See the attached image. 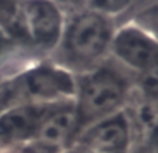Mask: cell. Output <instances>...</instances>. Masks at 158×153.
Listing matches in <instances>:
<instances>
[{
  "mask_svg": "<svg viewBox=\"0 0 158 153\" xmlns=\"http://www.w3.org/2000/svg\"><path fill=\"white\" fill-rule=\"evenodd\" d=\"M118 21L84 7L66 13L60 41L49 59L74 76L93 70L110 58Z\"/></svg>",
  "mask_w": 158,
  "mask_h": 153,
  "instance_id": "1",
  "label": "cell"
},
{
  "mask_svg": "<svg viewBox=\"0 0 158 153\" xmlns=\"http://www.w3.org/2000/svg\"><path fill=\"white\" fill-rule=\"evenodd\" d=\"M134 90L133 76L110 58L93 70L77 75L74 107L80 132L97 121L123 111Z\"/></svg>",
  "mask_w": 158,
  "mask_h": 153,
  "instance_id": "2",
  "label": "cell"
},
{
  "mask_svg": "<svg viewBox=\"0 0 158 153\" xmlns=\"http://www.w3.org/2000/svg\"><path fill=\"white\" fill-rule=\"evenodd\" d=\"M74 96L76 76L45 58L0 81V112L20 104L74 101Z\"/></svg>",
  "mask_w": 158,
  "mask_h": 153,
  "instance_id": "3",
  "label": "cell"
},
{
  "mask_svg": "<svg viewBox=\"0 0 158 153\" xmlns=\"http://www.w3.org/2000/svg\"><path fill=\"white\" fill-rule=\"evenodd\" d=\"M0 17L35 56L45 59L60 41L66 11L53 0H20Z\"/></svg>",
  "mask_w": 158,
  "mask_h": 153,
  "instance_id": "4",
  "label": "cell"
},
{
  "mask_svg": "<svg viewBox=\"0 0 158 153\" xmlns=\"http://www.w3.org/2000/svg\"><path fill=\"white\" fill-rule=\"evenodd\" d=\"M110 59L133 76L137 87L158 84V39L133 23L118 25Z\"/></svg>",
  "mask_w": 158,
  "mask_h": 153,
  "instance_id": "5",
  "label": "cell"
},
{
  "mask_svg": "<svg viewBox=\"0 0 158 153\" xmlns=\"http://www.w3.org/2000/svg\"><path fill=\"white\" fill-rule=\"evenodd\" d=\"M70 147L77 153H131L133 129L126 111L84 128Z\"/></svg>",
  "mask_w": 158,
  "mask_h": 153,
  "instance_id": "6",
  "label": "cell"
},
{
  "mask_svg": "<svg viewBox=\"0 0 158 153\" xmlns=\"http://www.w3.org/2000/svg\"><path fill=\"white\" fill-rule=\"evenodd\" d=\"M57 104H20L0 112V150L9 152L31 141Z\"/></svg>",
  "mask_w": 158,
  "mask_h": 153,
  "instance_id": "7",
  "label": "cell"
},
{
  "mask_svg": "<svg viewBox=\"0 0 158 153\" xmlns=\"http://www.w3.org/2000/svg\"><path fill=\"white\" fill-rule=\"evenodd\" d=\"M80 132L74 101L57 104L41 122L32 139L44 142L59 150H66Z\"/></svg>",
  "mask_w": 158,
  "mask_h": 153,
  "instance_id": "8",
  "label": "cell"
},
{
  "mask_svg": "<svg viewBox=\"0 0 158 153\" xmlns=\"http://www.w3.org/2000/svg\"><path fill=\"white\" fill-rule=\"evenodd\" d=\"M36 60L39 58L13 34L0 17V80L10 77Z\"/></svg>",
  "mask_w": 158,
  "mask_h": 153,
  "instance_id": "9",
  "label": "cell"
},
{
  "mask_svg": "<svg viewBox=\"0 0 158 153\" xmlns=\"http://www.w3.org/2000/svg\"><path fill=\"white\" fill-rule=\"evenodd\" d=\"M83 7L122 23L134 9L136 0H83Z\"/></svg>",
  "mask_w": 158,
  "mask_h": 153,
  "instance_id": "10",
  "label": "cell"
},
{
  "mask_svg": "<svg viewBox=\"0 0 158 153\" xmlns=\"http://www.w3.org/2000/svg\"><path fill=\"white\" fill-rule=\"evenodd\" d=\"M123 21L133 23L134 25L140 27L141 30L158 39V0H150L136 7Z\"/></svg>",
  "mask_w": 158,
  "mask_h": 153,
  "instance_id": "11",
  "label": "cell"
},
{
  "mask_svg": "<svg viewBox=\"0 0 158 153\" xmlns=\"http://www.w3.org/2000/svg\"><path fill=\"white\" fill-rule=\"evenodd\" d=\"M53 2H56L66 13L83 7V0H53Z\"/></svg>",
  "mask_w": 158,
  "mask_h": 153,
  "instance_id": "12",
  "label": "cell"
},
{
  "mask_svg": "<svg viewBox=\"0 0 158 153\" xmlns=\"http://www.w3.org/2000/svg\"><path fill=\"white\" fill-rule=\"evenodd\" d=\"M18 2H20V0H0V13L10 10L11 7H14Z\"/></svg>",
  "mask_w": 158,
  "mask_h": 153,
  "instance_id": "13",
  "label": "cell"
},
{
  "mask_svg": "<svg viewBox=\"0 0 158 153\" xmlns=\"http://www.w3.org/2000/svg\"><path fill=\"white\" fill-rule=\"evenodd\" d=\"M147 2H150V0H136V7H139V6H141V4H144V3H147Z\"/></svg>",
  "mask_w": 158,
  "mask_h": 153,
  "instance_id": "14",
  "label": "cell"
},
{
  "mask_svg": "<svg viewBox=\"0 0 158 153\" xmlns=\"http://www.w3.org/2000/svg\"><path fill=\"white\" fill-rule=\"evenodd\" d=\"M62 153H76V152L72 149V147H67V149H66L64 152H62Z\"/></svg>",
  "mask_w": 158,
  "mask_h": 153,
  "instance_id": "15",
  "label": "cell"
},
{
  "mask_svg": "<svg viewBox=\"0 0 158 153\" xmlns=\"http://www.w3.org/2000/svg\"><path fill=\"white\" fill-rule=\"evenodd\" d=\"M3 153H10V152H3Z\"/></svg>",
  "mask_w": 158,
  "mask_h": 153,
  "instance_id": "16",
  "label": "cell"
},
{
  "mask_svg": "<svg viewBox=\"0 0 158 153\" xmlns=\"http://www.w3.org/2000/svg\"><path fill=\"white\" fill-rule=\"evenodd\" d=\"M0 153H3V152H2V150H0Z\"/></svg>",
  "mask_w": 158,
  "mask_h": 153,
  "instance_id": "17",
  "label": "cell"
},
{
  "mask_svg": "<svg viewBox=\"0 0 158 153\" xmlns=\"http://www.w3.org/2000/svg\"><path fill=\"white\" fill-rule=\"evenodd\" d=\"M0 81H2V80H0Z\"/></svg>",
  "mask_w": 158,
  "mask_h": 153,
  "instance_id": "18",
  "label": "cell"
}]
</instances>
